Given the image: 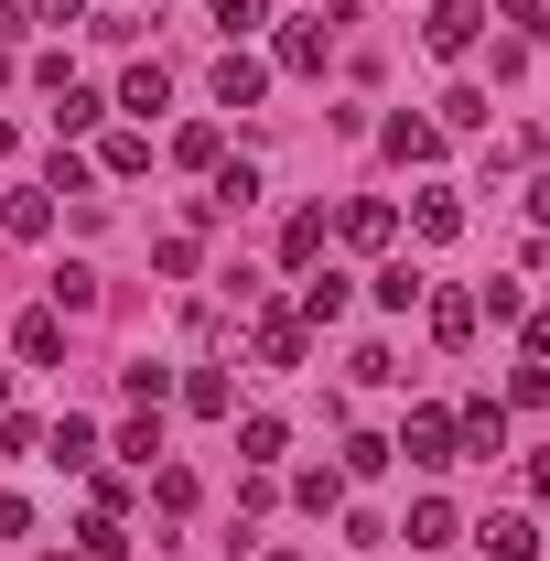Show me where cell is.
I'll list each match as a JSON object with an SVG mask.
<instances>
[{
    "label": "cell",
    "instance_id": "obj_3",
    "mask_svg": "<svg viewBox=\"0 0 550 561\" xmlns=\"http://www.w3.org/2000/svg\"><path fill=\"white\" fill-rule=\"evenodd\" d=\"M260 98H271V66L227 44V55H216V108H260Z\"/></svg>",
    "mask_w": 550,
    "mask_h": 561
},
{
    "label": "cell",
    "instance_id": "obj_32",
    "mask_svg": "<svg viewBox=\"0 0 550 561\" xmlns=\"http://www.w3.org/2000/svg\"><path fill=\"white\" fill-rule=\"evenodd\" d=\"M22 11H33V22H76V0H22Z\"/></svg>",
    "mask_w": 550,
    "mask_h": 561
},
{
    "label": "cell",
    "instance_id": "obj_16",
    "mask_svg": "<svg viewBox=\"0 0 550 561\" xmlns=\"http://www.w3.org/2000/svg\"><path fill=\"white\" fill-rule=\"evenodd\" d=\"M162 98H173V76H162V66H130V76H119V108H140V119H151Z\"/></svg>",
    "mask_w": 550,
    "mask_h": 561
},
{
    "label": "cell",
    "instance_id": "obj_24",
    "mask_svg": "<svg viewBox=\"0 0 550 561\" xmlns=\"http://www.w3.org/2000/svg\"><path fill=\"white\" fill-rule=\"evenodd\" d=\"M335 313H345V280H335V271L302 280V324H335Z\"/></svg>",
    "mask_w": 550,
    "mask_h": 561
},
{
    "label": "cell",
    "instance_id": "obj_4",
    "mask_svg": "<svg viewBox=\"0 0 550 561\" xmlns=\"http://www.w3.org/2000/svg\"><path fill=\"white\" fill-rule=\"evenodd\" d=\"M454 454H507V400H465L454 411Z\"/></svg>",
    "mask_w": 550,
    "mask_h": 561
},
{
    "label": "cell",
    "instance_id": "obj_27",
    "mask_svg": "<svg viewBox=\"0 0 550 561\" xmlns=\"http://www.w3.org/2000/svg\"><path fill=\"white\" fill-rule=\"evenodd\" d=\"M184 400H195L206 421H227V378H216V367H195V378H184Z\"/></svg>",
    "mask_w": 550,
    "mask_h": 561
},
{
    "label": "cell",
    "instance_id": "obj_13",
    "mask_svg": "<svg viewBox=\"0 0 550 561\" xmlns=\"http://www.w3.org/2000/svg\"><path fill=\"white\" fill-rule=\"evenodd\" d=\"M98 119H108L98 87H55V130H98Z\"/></svg>",
    "mask_w": 550,
    "mask_h": 561
},
{
    "label": "cell",
    "instance_id": "obj_2",
    "mask_svg": "<svg viewBox=\"0 0 550 561\" xmlns=\"http://www.w3.org/2000/svg\"><path fill=\"white\" fill-rule=\"evenodd\" d=\"M475 33H485V0H443V11L421 22V44H432V55H475Z\"/></svg>",
    "mask_w": 550,
    "mask_h": 561
},
{
    "label": "cell",
    "instance_id": "obj_37",
    "mask_svg": "<svg viewBox=\"0 0 550 561\" xmlns=\"http://www.w3.org/2000/svg\"><path fill=\"white\" fill-rule=\"evenodd\" d=\"M271 561H313V551H271Z\"/></svg>",
    "mask_w": 550,
    "mask_h": 561
},
{
    "label": "cell",
    "instance_id": "obj_23",
    "mask_svg": "<svg viewBox=\"0 0 550 561\" xmlns=\"http://www.w3.org/2000/svg\"><path fill=\"white\" fill-rule=\"evenodd\" d=\"M76 540H87V561H119V551H130V529H119V518H108V507H98V518H87V529H76Z\"/></svg>",
    "mask_w": 550,
    "mask_h": 561
},
{
    "label": "cell",
    "instance_id": "obj_14",
    "mask_svg": "<svg viewBox=\"0 0 550 561\" xmlns=\"http://www.w3.org/2000/svg\"><path fill=\"white\" fill-rule=\"evenodd\" d=\"M345 238H356V249H389V238H400V216L367 195V206H345Z\"/></svg>",
    "mask_w": 550,
    "mask_h": 561
},
{
    "label": "cell",
    "instance_id": "obj_33",
    "mask_svg": "<svg viewBox=\"0 0 550 561\" xmlns=\"http://www.w3.org/2000/svg\"><path fill=\"white\" fill-rule=\"evenodd\" d=\"M529 496H550V454H529Z\"/></svg>",
    "mask_w": 550,
    "mask_h": 561
},
{
    "label": "cell",
    "instance_id": "obj_26",
    "mask_svg": "<svg viewBox=\"0 0 550 561\" xmlns=\"http://www.w3.org/2000/svg\"><path fill=\"white\" fill-rule=\"evenodd\" d=\"M151 496H162V507L184 518V507H195V476H184V465H151Z\"/></svg>",
    "mask_w": 550,
    "mask_h": 561
},
{
    "label": "cell",
    "instance_id": "obj_8",
    "mask_svg": "<svg viewBox=\"0 0 550 561\" xmlns=\"http://www.w3.org/2000/svg\"><path fill=\"white\" fill-rule=\"evenodd\" d=\"M44 465H66V476H98V432H87V421H55V432H44Z\"/></svg>",
    "mask_w": 550,
    "mask_h": 561
},
{
    "label": "cell",
    "instance_id": "obj_30",
    "mask_svg": "<svg viewBox=\"0 0 550 561\" xmlns=\"http://www.w3.org/2000/svg\"><path fill=\"white\" fill-rule=\"evenodd\" d=\"M22 529H33V507H22V496H0V540H22Z\"/></svg>",
    "mask_w": 550,
    "mask_h": 561
},
{
    "label": "cell",
    "instance_id": "obj_31",
    "mask_svg": "<svg viewBox=\"0 0 550 561\" xmlns=\"http://www.w3.org/2000/svg\"><path fill=\"white\" fill-rule=\"evenodd\" d=\"M518 335H529V356H550V313H518Z\"/></svg>",
    "mask_w": 550,
    "mask_h": 561
},
{
    "label": "cell",
    "instance_id": "obj_5",
    "mask_svg": "<svg viewBox=\"0 0 550 561\" xmlns=\"http://www.w3.org/2000/svg\"><path fill=\"white\" fill-rule=\"evenodd\" d=\"M249 356L260 367H302V313H260L249 324Z\"/></svg>",
    "mask_w": 550,
    "mask_h": 561
},
{
    "label": "cell",
    "instance_id": "obj_18",
    "mask_svg": "<svg viewBox=\"0 0 550 561\" xmlns=\"http://www.w3.org/2000/svg\"><path fill=\"white\" fill-rule=\"evenodd\" d=\"M389 151H400V162H432V151H443V119H389Z\"/></svg>",
    "mask_w": 550,
    "mask_h": 561
},
{
    "label": "cell",
    "instance_id": "obj_15",
    "mask_svg": "<svg viewBox=\"0 0 550 561\" xmlns=\"http://www.w3.org/2000/svg\"><path fill=\"white\" fill-rule=\"evenodd\" d=\"M280 443H291V432H280L271 411H249V421H238V454H249V465H280Z\"/></svg>",
    "mask_w": 550,
    "mask_h": 561
},
{
    "label": "cell",
    "instance_id": "obj_17",
    "mask_svg": "<svg viewBox=\"0 0 550 561\" xmlns=\"http://www.w3.org/2000/svg\"><path fill=\"white\" fill-rule=\"evenodd\" d=\"M411 227L421 238H465V206L454 195H411Z\"/></svg>",
    "mask_w": 550,
    "mask_h": 561
},
{
    "label": "cell",
    "instance_id": "obj_1",
    "mask_svg": "<svg viewBox=\"0 0 550 561\" xmlns=\"http://www.w3.org/2000/svg\"><path fill=\"white\" fill-rule=\"evenodd\" d=\"M389 454H411V465H465V454H454V411H411Z\"/></svg>",
    "mask_w": 550,
    "mask_h": 561
},
{
    "label": "cell",
    "instance_id": "obj_7",
    "mask_svg": "<svg viewBox=\"0 0 550 561\" xmlns=\"http://www.w3.org/2000/svg\"><path fill=\"white\" fill-rule=\"evenodd\" d=\"M421 313H432V335H443V346H465V335L485 324V313H475V291H421Z\"/></svg>",
    "mask_w": 550,
    "mask_h": 561
},
{
    "label": "cell",
    "instance_id": "obj_20",
    "mask_svg": "<svg viewBox=\"0 0 550 561\" xmlns=\"http://www.w3.org/2000/svg\"><path fill=\"white\" fill-rule=\"evenodd\" d=\"M443 540H454V507H443V496H421V507H411V551H443Z\"/></svg>",
    "mask_w": 550,
    "mask_h": 561
},
{
    "label": "cell",
    "instance_id": "obj_22",
    "mask_svg": "<svg viewBox=\"0 0 550 561\" xmlns=\"http://www.w3.org/2000/svg\"><path fill=\"white\" fill-rule=\"evenodd\" d=\"M421 291H432V280H421V271H411V260H389V271H378V302H389V313H411Z\"/></svg>",
    "mask_w": 550,
    "mask_h": 561
},
{
    "label": "cell",
    "instance_id": "obj_36",
    "mask_svg": "<svg viewBox=\"0 0 550 561\" xmlns=\"http://www.w3.org/2000/svg\"><path fill=\"white\" fill-rule=\"evenodd\" d=\"M0 162H11V119H0Z\"/></svg>",
    "mask_w": 550,
    "mask_h": 561
},
{
    "label": "cell",
    "instance_id": "obj_25",
    "mask_svg": "<svg viewBox=\"0 0 550 561\" xmlns=\"http://www.w3.org/2000/svg\"><path fill=\"white\" fill-rule=\"evenodd\" d=\"M55 302H66V313H87V302H98V271H87V260H66V271H55Z\"/></svg>",
    "mask_w": 550,
    "mask_h": 561
},
{
    "label": "cell",
    "instance_id": "obj_12",
    "mask_svg": "<svg viewBox=\"0 0 550 561\" xmlns=\"http://www.w3.org/2000/svg\"><path fill=\"white\" fill-rule=\"evenodd\" d=\"M216 206H227V216L260 206V162H249V151H238V162H216Z\"/></svg>",
    "mask_w": 550,
    "mask_h": 561
},
{
    "label": "cell",
    "instance_id": "obj_21",
    "mask_svg": "<svg viewBox=\"0 0 550 561\" xmlns=\"http://www.w3.org/2000/svg\"><path fill=\"white\" fill-rule=\"evenodd\" d=\"M98 162L130 184V173H151V140H140V130H108V151H98Z\"/></svg>",
    "mask_w": 550,
    "mask_h": 561
},
{
    "label": "cell",
    "instance_id": "obj_19",
    "mask_svg": "<svg viewBox=\"0 0 550 561\" xmlns=\"http://www.w3.org/2000/svg\"><path fill=\"white\" fill-rule=\"evenodd\" d=\"M485 551H496V561H529V551H540V529H529V518H485Z\"/></svg>",
    "mask_w": 550,
    "mask_h": 561
},
{
    "label": "cell",
    "instance_id": "obj_11",
    "mask_svg": "<svg viewBox=\"0 0 550 561\" xmlns=\"http://www.w3.org/2000/svg\"><path fill=\"white\" fill-rule=\"evenodd\" d=\"M11 346H22V367H55V356H66V324H55V313H22Z\"/></svg>",
    "mask_w": 550,
    "mask_h": 561
},
{
    "label": "cell",
    "instance_id": "obj_10",
    "mask_svg": "<svg viewBox=\"0 0 550 561\" xmlns=\"http://www.w3.org/2000/svg\"><path fill=\"white\" fill-rule=\"evenodd\" d=\"M280 260H291V271H313V260H324V206H302L291 227H280Z\"/></svg>",
    "mask_w": 550,
    "mask_h": 561
},
{
    "label": "cell",
    "instance_id": "obj_6",
    "mask_svg": "<svg viewBox=\"0 0 550 561\" xmlns=\"http://www.w3.org/2000/svg\"><path fill=\"white\" fill-rule=\"evenodd\" d=\"M271 66H280V76H324V22H280Z\"/></svg>",
    "mask_w": 550,
    "mask_h": 561
},
{
    "label": "cell",
    "instance_id": "obj_35",
    "mask_svg": "<svg viewBox=\"0 0 550 561\" xmlns=\"http://www.w3.org/2000/svg\"><path fill=\"white\" fill-rule=\"evenodd\" d=\"M0 411H11V367H0Z\"/></svg>",
    "mask_w": 550,
    "mask_h": 561
},
{
    "label": "cell",
    "instance_id": "obj_34",
    "mask_svg": "<svg viewBox=\"0 0 550 561\" xmlns=\"http://www.w3.org/2000/svg\"><path fill=\"white\" fill-rule=\"evenodd\" d=\"M529 216H540V227H550V173H540V184H529Z\"/></svg>",
    "mask_w": 550,
    "mask_h": 561
},
{
    "label": "cell",
    "instance_id": "obj_29",
    "mask_svg": "<svg viewBox=\"0 0 550 561\" xmlns=\"http://www.w3.org/2000/svg\"><path fill=\"white\" fill-rule=\"evenodd\" d=\"M216 22H227V33H260V22H271V0H216Z\"/></svg>",
    "mask_w": 550,
    "mask_h": 561
},
{
    "label": "cell",
    "instance_id": "obj_28",
    "mask_svg": "<svg viewBox=\"0 0 550 561\" xmlns=\"http://www.w3.org/2000/svg\"><path fill=\"white\" fill-rule=\"evenodd\" d=\"M173 162H195V173H206V162H216V119H195V130H173Z\"/></svg>",
    "mask_w": 550,
    "mask_h": 561
},
{
    "label": "cell",
    "instance_id": "obj_9",
    "mask_svg": "<svg viewBox=\"0 0 550 561\" xmlns=\"http://www.w3.org/2000/svg\"><path fill=\"white\" fill-rule=\"evenodd\" d=\"M0 227H11V238H44V227H55V195H44V184H11Z\"/></svg>",
    "mask_w": 550,
    "mask_h": 561
}]
</instances>
